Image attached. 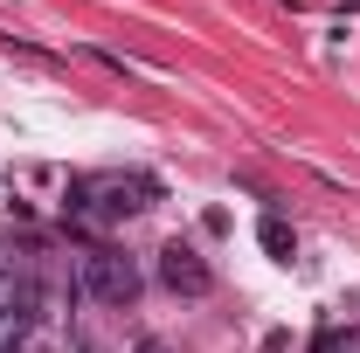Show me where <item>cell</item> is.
I'll use <instances>...</instances> for the list:
<instances>
[{"mask_svg": "<svg viewBox=\"0 0 360 353\" xmlns=\"http://www.w3.org/2000/svg\"><path fill=\"white\" fill-rule=\"evenodd\" d=\"M7 284H14V277H7V257H0V291H7Z\"/></svg>", "mask_w": 360, "mask_h": 353, "instance_id": "obj_6", "label": "cell"}, {"mask_svg": "<svg viewBox=\"0 0 360 353\" xmlns=\"http://www.w3.org/2000/svg\"><path fill=\"white\" fill-rule=\"evenodd\" d=\"M84 291L97 298V305H132L139 298V264L125 257V250H90L84 257Z\"/></svg>", "mask_w": 360, "mask_h": 353, "instance_id": "obj_2", "label": "cell"}, {"mask_svg": "<svg viewBox=\"0 0 360 353\" xmlns=\"http://www.w3.org/2000/svg\"><path fill=\"white\" fill-rule=\"evenodd\" d=\"M35 326H42V291H35L28 277H14V284L0 291V353H14Z\"/></svg>", "mask_w": 360, "mask_h": 353, "instance_id": "obj_3", "label": "cell"}, {"mask_svg": "<svg viewBox=\"0 0 360 353\" xmlns=\"http://www.w3.org/2000/svg\"><path fill=\"white\" fill-rule=\"evenodd\" d=\"M139 353H160V347H139Z\"/></svg>", "mask_w": 360, "mask_h": 353, "instance_id": "obj_7", "label": "cell"}, {"mask_svg": "<svg viewBox=\"0 0 360 353\" xmlns=\"http://www.w3.org/2000/svg\"><path fill=\"white\" fill-rule=\"evenodd\" d=\"M257 243H264L277 264H291V257H298V236H291V222H284V215H264V222H257Z\"/></svg>", "mask_w": 360, "mask_h": 353, "instance_id": "obj_5", "label": "cell"}, {"mask_svg": "<svg viewBox=\"0 0 360 353\" xmlns=\"http://www.w3.org/2000/svg\"><path fill=\"white\" fill-rule=\"evenodd\" d=\"M160 284H167L174 298H201L215 277H208V257H201L194 243H180V236H174V243L160 250Z\"/></svg>", "mask_w": 360, "mask_h": 353, "instance_id": "obj_4", "label": "cell"}, {"mask_svg": "<svg viewBox=\"0 0 360 353\" xmlns=\"http://www.w3.org/2000/svg\"><path fill=\"white\" fill-rule=\"evenodd\" d=\"M153 174H84V180H70V201L84 208V215L97 222H132L153 208Z\"/></svg>", "mask_w": 360, "mask_h": 353, "instance_id": "obj_1", "label": "cell"}]
</instances>
